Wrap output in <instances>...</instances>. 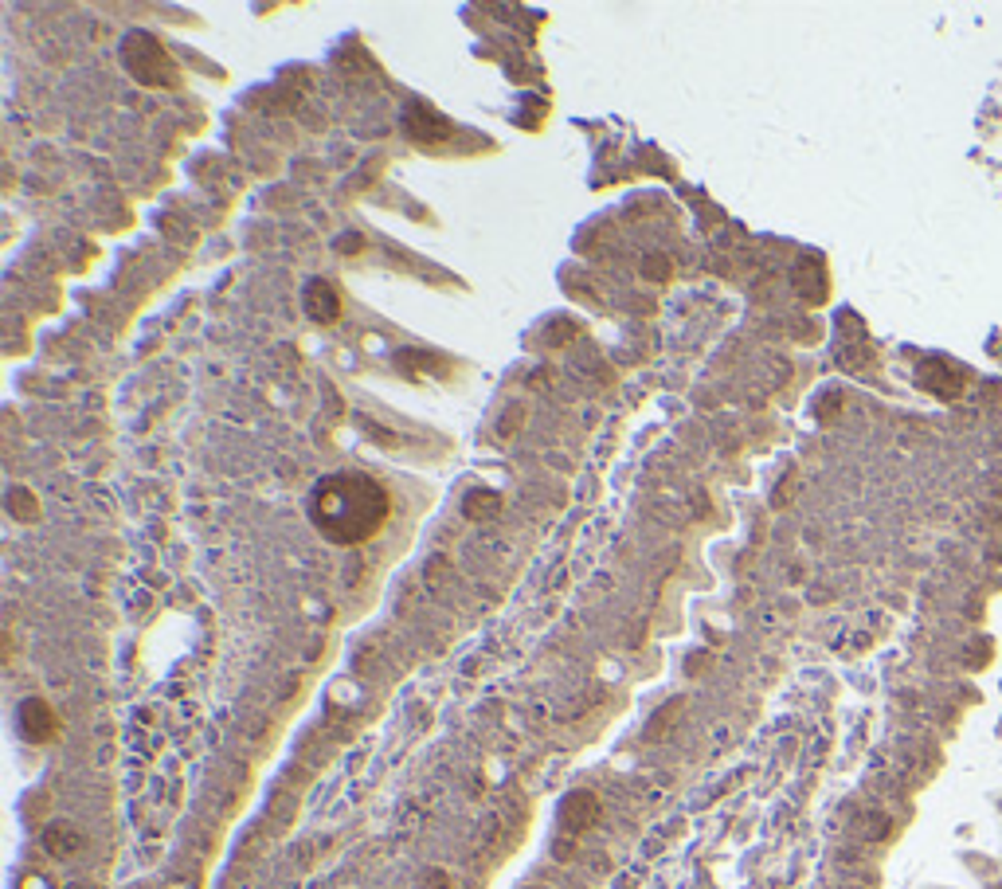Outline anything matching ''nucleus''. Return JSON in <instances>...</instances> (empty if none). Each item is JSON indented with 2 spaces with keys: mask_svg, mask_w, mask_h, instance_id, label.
<instances>
[{
  "mask_svg": "<svg viewBox=\"0 0 1002 889\" xmlns=\"http://www.w3.org/2000/svg\"><path fill=\"white\" fill-rule=\"evenodd\" d=\"M305 509H310V521L322 537H329L333 544H361L384 529L392 502H388L384 486L369 474L337 470L314 486Z\"/></svg>",
  "mask_w": 1002,
  "mask_h": 889,
  "instance_id": "nucleus-1",
  "label": "nucleus"
},
{
  "mask_svg": "<svg viewBox=\"0 0 1002 889\" xmlns=\"http://www.w3.org/2000/svg\"><path fill=\"white\" fill-rule=\"evenodd\" d=\"M122 63L134 71L137 82H145V87H173L176 71L169 63V55L161 52V43H153L149 35H129L126 47H122Z\"/></svg>",
  "mask_w": 1002,
  "mask_h": 889,
  "instance_id": "nucleus-2",
  "label": "nucleus"
},
{
  "mask_svg": "<svg viewBox=\"0 0 1002 889\" xmlns=\"http://www.w3.org/2000/svg\"><path fill=\"white\" fill-rule=\"evenodd\" d=\"M20 721H23V733H28L32 741H47L55 733V717H52V709H47L43 702H23Z\"/></svg>",
  "mask_w": 1002,
  "mask_h": 889,
  "instance_id": "nucleus-3",
  "label": "nucleus"
},
{
  "mask_svg": "<svg viewBox=\"0 0 1002 889\" xmlns=\"http://www.w3.org/2000/svg\"><path fill=\"white\" fill-rule=\"evenodd\" d=\"M305 298H310V302H305V310H310V314L317 317V322H333V317L341 314V306H337V294L329 290L325 282H314V287L305 290Z\"/></svg>",
  "mask_w": 1002,
  "mask_h": 889,
  "instance_id": "nucleus-4",
  "label": "nucleus"
},
{
  "mask_svg": "<svg viewBox=\"0 0 1002 889\" xmlns=\"http://www.w3.org/2000/svg\"><path fill=\"white\" fill-rule=\"evenodd\" d=\"M43 846L52 850L55 858H67V855H75V850L82 846V838H79V831H75V827H67V823H55V827H47V835H43Z\"/></svg>",
  "mask_w": 1002,
  "mask_h": 889,
  "instance_id": "nucleus-5",
  "label": "nucleus"
},
{
  "mask_svg": "<svg viewBox=\"0 0 1002 889\" xmlns=\"http://www.w3.org/2000/svg\"><path fill=\"white\" fill-rule=\"evenodd\" d=\"M595 811H599V808H595V799H592V796H584V791H580V796H572L568 803H564L560 819L568 823L572 831H584V827L595 819Z\"/></svg>",
  "mask_w": 1002,
  "mask_h": 889,
  "instance_id": "nucleus-6",
  "label": "nucleus"
},
{
  "mask_svg": "<svg viewBox=\"0 0 1002 889\" xmlns=\"http://www.w3.org/2000/svg\"><path fill=\"white\" fill-rule=\"evenodd\" d=\"M20 889H52V885H47L43 878H23V882H20Z\"/></svg>",
  "mask_w": 1002,
  "mask_h": 889,
  "instance_id": "nucleus-7",
  "label": "nucleus"
}]
</instances>
